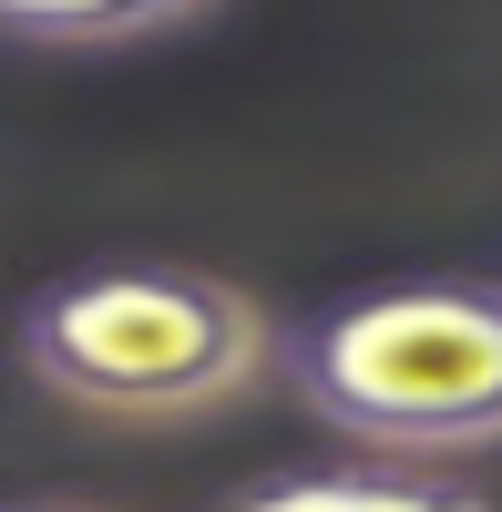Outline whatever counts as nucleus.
Returning a JSON list of instances; mask_svg holds the SVG:
<instances>
[{
  "label": "nucleus",
  "instance_id": "3",
  "mask_svg": "<svg viewBox=\"0 0 502 512\" xmlns=\"http://www.w3.org/2000/svg\"><path fill=\"white\" fill-rule=\"evenodd\" d=\"M226 512H502V502L431 461H349V472H277Z\"/></svg>",
  "mask_w": 502,
  "mask_h": 512
},
{
  "label": "nucleus",
  "instance_id": "4",
  "mask_svg": "<svg viewBox=\"0 0 502 512\" xmlns=\"http://www.w3.org/2000/svg\"><path fill=\"white\" fill-rule=\"evenodd\" d=\"M216 0H0V41H62V52H113V41L185 31Z\"/></svg>",
  "mask_w": 502,
  "mask_h": 512
},
{
  "label": "nucleus",
  "instance_id": "1",
  "mask_svg": "<svg viewBox=\"0 0 502 512\" xmlns=\"http://www.w3.org/2000/svg\"><path fill=\"white\" fill-rule=\"evenodd\" d=\"M298 400L339 441L380 461H462L502 451V287L492 277H410L328 308L287 349Z\"/></svg>",
  "mask_w": 502,
  "mask_h": 512
},
{
  "label": "nucleus",
  "instance_id": "5",
  "mask_svg": "<svg viewBox=\"0 0 502 512\" xmlns=\"http://www.w3.org/2000/svg\"><path fill=\"white\" fill-rule=\"evenodd\" d=\"M0 512H93V502H0Z\"/></svg>",
  "mask_w": 502,
  "mask_h": 512
},
{
  "label": "nucleus",
  "instance_id": "2",
  "mask_svg": "<svg viewBox=\"0 0 502 512\" xmlns=\"http://www.w3.org/2000/svg\"><path fill=\"white\" fill-rule=\"evenodd\" d=\"M267 308L205 267H93L21 308L31 390L93 420H205L267 369Z\"/></svg>",
  "mask_w": 502,
  "mask_h": 512
}]
</instances>
